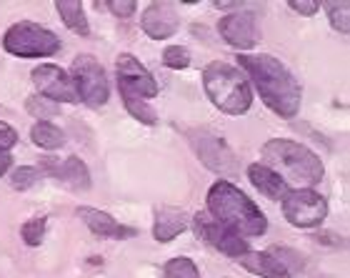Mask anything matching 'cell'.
I'll use <instances>...</instances> for the list:
<instances>
[{
    "label": "cell",
    "instance_id": "cell-1",
    "mask_svg": "<svg viewBox=\"0 0 350 278\" xmlns=\"http://www.w3.org/2000/svg\"><path fill=\"white\" fill-rule=\"evenodd\" d=\"M241 68L253 78L258 93L278 116L293 118L300 108V83L273 55H241Z\"/></svg>",
    "mask_w": 350,
    "mask_h": 278
},
{
    "label": "cell",
    "instance_id": "cell-2",
    "mask_svg": "<svg viewBox=\"0 0 350 278\" xmlns=\"http://www.w3.org/2000/svg\"><path fill=\"white\" fill-rule=\"evenodd\" d=\"M208 208L213 218L235 231L238 236H262L268 231V220L262 211L241 188L228 181H218L208 190Z\"/></svg>",
    "mask_w": 350,
    "mask_h": 278
},
{
    "label": "cell",
    "instance_id": "cell-3",
    "mask_svg": "<svg viewBox=\"0 0 350 278\" xmlns=\"http://www.w3.org/2000/svg\"><path fill=\"white\" fill-rule=\"evenodd\" d=\"M262 158H265L262 166H268L273 173H278L285 184L291 181L295 186L310 188V186L321 184L323 173H325L321 158L310 148L300 146L295 140H285V138L268 140L262 146Z\"/></svg>",
    "mask_w": 350,
    "mask_h": 278
},
{
    "label": "cell",
    "instance_id": "cell-4",
    "mask_svg": "<svg viewBox=\"0 0 350 278\" xmlns=\"http://www.w3.org/2000/svg\"><path fill=\"white\" fill-rule=\"evenodd\" d=\"M203 86L205 93L220 110H226L230 116H241L250 108L253 93H250L248 81L243 78L238 68L228 63H211L203 71Z\"/></svg>",
    "mask_w": 350,
    "mask_h": 278
},
{
    "label": "cell",
    "instance_id": "cell-5",
    "mask_svg": "<svg viewBox=\"0 0 350 278\" xmlns=\"http://www.w3.org/2000/svg\"><path fill=\"white\" fill-rule=\"evenodd\" d=\"M3 48L18 58H48L60 51V38L36 23H15L3 38Z\"/></svg>",
    "mask_w": 350,
    "mask_h": 278
},
{
    "label": "cell",
    "instance_id": "cell-6",
    "mask_svg": "<svg viewBox=\"0 0 350 278\" xmlns=\"http://www.w3.org/2000/svg\"><path fill=\"white\" fill-rule=\"evenodd\" d=\"M283 213L293 226L313 228V226H321L323 220H325L328 203L313 188H295V190H288L283 196Z\"/></svg>",
    "mask_w": 350,
    "mask_h": 278
},
{
    "label": "cell",
    "instance_id": "cell-7",
    "mask_svg": "<svg viewBox=\"0 0 350 278\" xmlns=\"http://www.w3.org/2000/svg\"><path fill=\"white\" fill-rule=\"evenodd\" d=\"M70 71H73V83L81 101H85L93 108L108 101V78L93 55H78Z\"/></svg>",
    "mask_w": 350,
    "mask_h": 278
},
{
    "label": "cell",
    "instance_id": "cell-8",
    "mask_svg": "<svg viewBox=\"0 0 350 278\" xmlns=\"http://www.w3.org/2000/svg\"><path fill=\"white\" fill-rule=\"evenodd\" d=\"M118 71V90L123 98H155L158 95V83L150 75L146 66H140V60L131 53H120L116 60Z\"/></svg>",
    "mask_w": 350,
    "mask_h": 278
},
{
    "label": "cell",
    "instance_id": "cell-9",
    "mask_svg": "<svg viewBox=\"0 0 350 278\" xmlns=\"http://www.w3.org/2000/svg\"><path fill=\"white\" fill-rule=\"evenodd\" d=\"M190 143L196 148V153L200 155V161L211 170L220 173V176H235L238 163H235L233 151L228 148V143L218 136H213L208 131H190Z\"/></svg>",
    "mask_w": 350,
    "mask_h": 278
},
{
    "label": "cell",
    "instance_id": "cell-10",
    "mask_svg": "<svg viewBox=\"0 0 350 278\" xmlns=\"http://www.w3.org/2000/svg\"><path fill=\"white\" fill-rule=\"evenodd\" d=\"M196 233L203 238V241H208L213 246V249L223 251L226 256H243V253H248V241L245 238H241V236L235 233V231H230L228 226H223L220 220H215L213 216H208V213H198L196 218Z\"/></svg>",
    "mask_w": 350,
    "mask_h": 278
},
{
    "label": "cell",
    "instance_id": "cell-11",
    "mask_svg": "<svg viewBox=\"0 0 350 278\" xmlns=\"http://www.w3.org/2000/svg\"><path fill=\"white\" fill-rule=\"evenodd\" d=\"M33 83H36V88L40 90L43 98L53 103H78V90H75V83L73 78L58 66H51V63H45V66L36 68L33 71Z\"/></svg>",
    "mask_w": 350,
    "mask_h": 278
},
{
    "label": "cell",
    "instance_id": "cell-12",
    "mask_svg": "<svg viewBox=\"0 0 350 278\" xmlns=\"http://www.w3.org/2000/svg\"><path fill=\"white\" fill-rule=\"evenodd\" d=\"M220 36L226 38L228 45H233L238 51H248L258 43L260 38V28H258V15L250 10H241V13L226 15L218 25Z\"/></svg>",
    "mask_w": 350,
    "mask_h": 278
},
{
    "label": "cell",
    "instance_id": "cell-13",
    "mask_svg": "<svg viewBox=\"0 0 350 278\" xmlns=\"http://www.w3.org/2000/svg\"><path fill=\"white\" fill-rule=\"evenodd\" d=\"M140 25L150 38L163 40V38H170L175 30L180 28V18L175 13L173 3H150L143 13Z\"/></svg>",
    "mask_w": 350,
    "mask_h": 278
},
{
    "label": "cell",
    "instance_id": "cell-14",
    "mask_svg": "<svg viewBox=\"0 0 350 278\" xmlns=\"http://www.w3.org/2000/svg\"><path fill=\"white\" fill-rule=\"evenodd\" d=\"M78 216H81L83 223H85L95 236H100V238H131V236H135V228H128V226H123V223H118L113 216H108L105 211H98V208L83 205V208H78Z\"/></svg>",
    "mask_w": 350,
    "mask_h": 278
},
{
    "label": "cell",
    "instance_id": "cell-15",
    "mask_svg": "<svg viewBox=\"0 0 350 278\" xmlns=\"http://www.w3.org/2000/svg\"><path fill=\"white\" fill-rule=\"evenodd\" d=\"M45 168L51 170L53 178H58L60 184L73 190H85L90 188V173H88L85 163L81 158H63V161H45Z\"/></svg>",
    "mask_w": 350,
    "mask_h": 278
},
{
    "label": "cell",
    "instance_id": "cell-16",
    "mask_svg": "<svg viewBox=\"0 0 350 278\" xmlns=\"http://www.w3.org/2000/svg\"><path fill=\"white\" fill-rule=\"evenodd\" d=\"M238 264L248 268L250 273L262 278H291V268H285L283 261L273 253V251H262V253H243L238 256Z\"/></svg>",
    "mask_w": 350,
    "mask_h": 278
},
{
    "label": "cell",
    "instance_id": "cell-17",
    "mask_svg": "<svg viewBox=\"0 0 350 278\" xmlns=\"http://www.w3.org/2000/svg\"><path fill=\"white\" fill-rule=\"evenodd\" d=\"M248 178L250 184L256 186L265 198H270V201H278V198H283L288 193V184L278 173H273L268 166H262V163H253L250 166Z\"/></svg>",
    "mask_w": 350,
    "mask_h": 278
},
{
    "label": "cell",
    "instance_id": "cell-18",
    "mask_svg": "<svg viewBox=\"0 0 350 278\" xmlns=\"http://www.w3.org/2000/svg\"><path fill=\"white\" fill-rule=\"evenodd\" d=\"M185 228H188V218H185L183 211H178V208H158V213H155V228H153L155 241L161 243L173 241L175 236L183 233Z\"/></svg>",
    "mask_w": 350,
    "mask_h": 278
},
{
    "label": "cell",
    "instance_id": "cell-19",
    "mask_svg": "<svg viewBox=\"0 0 350 278\" xmlns=\"http://www.w3.org/2000/svg\"><path fill=\"white\" fill-rule=\"evenodd\" d=\"M55 10H58L63 23H66L73 33H78V36H83V38L90 33V25H88L83 3H78V0H60V3H55Z\"/></svg>",
    "mask_w": 350,
    "mask_h": 278
},
{
    "label": "cell",
    "instance_id": "cell-20",
    "mask_svg": "<svg viewBox=\"0 0 350 278\" xmlns=\"http://www.w3.org/2000/svg\"><path fill=\"white\" fill-rule=\"evenodd\" d=\"M30 138L36 143L38 148H45V151H55L66 143V136L60 131L58 125L48 123V121H40V123L33 125V131H30Z\"/></svg>",
    "mask_w": 350,
    "mask_h": 278
},
{
    "label": "cell",
    "instance_id": "cell-21",
    "mask_svg": "<svg viewBox=\"0 0 350 278\" xmlns=\"http://www.w3.org/2000/svg\"><path fill=\"white\" fill-rule=\"evenodd\" d=\"M323 8L328 10L330 25H333L336 30H340L343 36H348V30H350V3L348 0H343V3H333V0H328V3H323Z\"/></svg>",
    "mask_w": 350,
    "mask_h": 278
},
{
    "label": "cell",
    "instance_id": "cell-22",
    "mask_svg": "<svg viewBox=\"0 0 350 278\" xmlns=\"http://www.w3.org/2000/svg\"><path fill=\"white\" fill-rule=\"evenodd\" d=\"M125 103V108L131 110V116L133 118H138L140 123H146V125H153L155 123V110L148 105V101H143V98H123Z\"/></svg>",
    "mask_w": 350,
    "mask_h": 278
},
{
    "label": "cell",
    "instance_id": "cell-23",
    "mask_svg": "<svg viewBox=\"0 0 350 278\" xmlns=\"http://www.w3.org/2000/svg\"><path fill=\"white\" fill-rule=\"evenodd\" d=\"M60 105L58 103L48 101V98H43V95H33V98H28V113L36 118H53L58 116Z\"/></svg>",
    "mask_w": 350,
    "mask_h": 278
},
{
    "label": "cell",
    "instance_id": "cell-24",
    "mask_svg": "<svg viewBox=\"0 0 350 278\" xmlns=\"http://www.w3.org/2000/svg\"><path fill=\"white\" fill-rule=\"evenodd\" d=\"M21 236H23V241L28 243V246H40V241H43V236H45V218H43V216L30 218L28 223H23Z\"/></svg>",
    "mask_w": 350,
    "mask_h": 278
},
{
    "label": "cell",
    "instance_id": "cell-25",
    "mask_svg": "<svg viewBox=\"0 0 350 278\" xmlns=\"http://www.w3.org/2000/svg\"><path fill=\"white\" fill-rule=\"evenodd\" d=\"M165 278H200V276H198V268L190 258H173L165 266Z\"/></svg>",
    "mask_w": 350,
    "mask_h": 278
},
{
    "label": "cell",
    "instance_id": "cell-26",
    "mask_svg": "<svg viewBox=\"0 0 350 278\" xmlns=\"http://www.w3.org/2000/svg\"><path fill=\"white\" fill-rule=\"evenodd\" d=\"M163 63H165L168 68H173V71L188 68L190 66L188 48H183V45H170V48H165V53H163Z\"/></svg>",
    "mask_w": 350,
    "mask_h": 278
},
{
    "label": "cell",
    "instance_id": "cell-27",
    "mask_svg": "<svg viewBox=\"0 0 350 278\" xmlns=\"http://www.w3.org/2000/svg\"><path fill=\"white\" fill-rule=\"evenodd\" d=\"M38 178H40V173H38V168H30V166H23V168H18L13 173V178H10V184H13V188L18 190H25L30 188V186L38 184Z\"/></svg>",
    "mask_w": 350,
    "mask_h": 278
},
{
    "label": "cell",
    "instance_id": "cell-28",
    "mask_svg": "<svg viewBox=\"0 0 350 278\" xmlns=\"http://www.w3.org/2000/svg\"><path fill=\"white\" fill-rule=\"evenodd\" d=\"M108 8L118 18H131L135 13V8H138V3L135 0H113V3H108Z\"/></svg>",
    "mask_w": 350,
    "mask_h": 278
},
{
    "label": "cell",
    "instance_id": "cell-29",
    "mask_svg": "<svg viewBox=\"0 0 350 278\" xmlns=\"http://www.w3.org/2000/svg\"><path fill=\"white\" fill-rule=\"evenodd\" d=\"M288 5L300 15H315L321 10V3H318V0H291Z\"/></svg>",
    "mask_w": 350,
    "mask_h": 278
},
{
    "label": "cell",
    "instance_id": "cell-30",
    "mask_svg": "<svg viewBox=\"0 0 350 278\" xmlns=\"http://www.w3.org/2000/svg\"><path fill=\"white\" fill-rule=\"evenodd\" d=\"M15 140H18V133H15L8 123H0V153L10 151V148L15 146Z\"/></svg>",
    "mask_w": 350,
    "mask_h": 278
},
{
    "label": "cell",
    "instance_id": "cell-31",
    "mask_svg": "<svg viewBox=\"0 0 350 278\" xmlns=\"http://www.w3.org/2000/svg\"><path fill=\"white\" fill-rule=\"evenodd\" d=\"M10 163H13V158H10V155H8V153H0V176H3V173H5V170L10 168Z\"/></svg>",
    "mask_w": 350,
    "mask_h": 278
}]
</instances>
